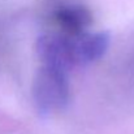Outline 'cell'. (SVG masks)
I'll list each match as a JSON object with an SVG mask.
<instances>
[{"label": "cell", "mask_w": 134, "mask_h": 134, "mask_svg": "<svg viewBox=\"0 0 134 134\" xmlns=\"http://www.w3.org/2000/svg\"><path fill=\"white\" fill-rule=\"evenodd\" d=\"M33 102L42 117H51L64 111L69 102L66 70L43 64L34 77Z\"/></svg>", "instance_id": "1"}, {"label": "cell", "mask_w": 134, "mask_h": 134, "mask_svg": "<svg viewBox=\"0 0 134 134\" xmlns=\"http://www.w3.org/2000/svg\"><path fill=\"white\" fill-rule=\"evenodd\" d=\"M37 53L44 65L68 70L76 66L73 37L69 34H44L37 42Z\"/></svg>", "instance_id": "2"}, {"label": "cell", "mask_w": 134, "mask_h": 134, "mask_svg": "<svg viewBox=\"0 0 134 134\" xmlns=\"http://www.w3.org/2000/svg\"><path fill=\"white\" fill-rule=\"evenodd\" d=\"M111 43V35L107 31L99 33H82L73 35L74 56L77 66L91 64L107 52Z\"/></svg>", "instance_id": "3"}, {"label": "cell", "mask_w": 134, "mask_h": 134, "mask_svg": "<svg viewBox=\"0 0 134 134\" xmlns=\"http://www.w3.org/2000/svg\"><path fill=\"white\" fill-rule=\"evenodd\" d=\"M55 21L69 35H78L85 33L92 22V16L87 8L82 5L65 4L55 9Z\"/></svg>", "instance_id": "4"}]
</instances>
